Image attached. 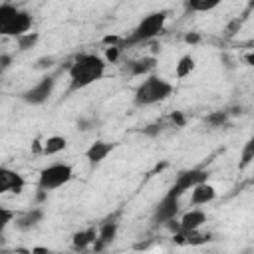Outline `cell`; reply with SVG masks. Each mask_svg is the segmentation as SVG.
<instances>
[{
  "mask_svg": "<svg viewBox=\"0 0 254 254\" xmlns=\"http://www.w3.org/2000/svg\"><path fill=\"white\" fill-rule=\"evenodd\" d=\"M107 62L95 54H77L67 69L69 73V91L83 89L105 75Z\"/></svg>",
  "mask_w": 254,
  "mask_h": 254,
  "instance_id": "obj_1",
  "label": "cell"
},
{
  "mask_svg": "<svg viewBox=\"0 0 254 254\" xmlns=\"http://www.w3.org/2000/svg\"><path fill=\"white\" fill-rule=\"evenodd\" d=\"M171 93H173V85L167 79H163L161 75L151 73V75H145V79L137 85L135 95H133V101L139 107L155 105L159 101H165Z\"/></svg>",
  "mask_w": 254,
  "mask_h": 254,
  "instance_id": "obj_2",
  "label": "cell"
},
{
  "mask_svg": "<svg viewBox=\"0 0 254 254\" xmlns=\"http://www.w3.org/2000/svg\"><path fill=\"white\" fill-rule=\"evenodd\" d=\"M32 14L26 10H20L12 4H2L0 6V34L18 38L32 28Z\"/></svg>",
  "mask_w": 254,
  "mask_h": 254,
  "instance_id": "obj_3",
  "label": "cell"
},
{
  "mask_svg": "<svg viewBox=\"0 0 254 254\" xmlns=\"http://www.w3.org/2000/svg\"><path fill=\"white\" fill-rule=\"evenodd\" d=\"M165 24H167V12H165V10L147 14V16L137 24V28L131 32V36H129L125 42H127V44L149 42V40L157 38V36L165 30Z\"/></svg>",
  "mask_w": 254,
  "mask_h": 254,
  "instance_id": "obj_4",
  "label": "cell"
},
{
  "mask_svg": "<svg viewBox=\"0 0 254 254\" xmlns=\"http://www.w3.org/2000/svg\"><path fill=\"white\" fill-rule=\"evenodd\" d=\"M73 179V169L67 163H54L46 169H42L40 179H38V187L44 190H56L64 185H67Z\"/></svg>",
  "mask_w": 254,
  "mask_h": 254,
  "instance_id": "obj_5",
  "label": "cell"
},
{
  "mask_svg": "<svg viewBox=\"0 0 254 254\" xmlns=\"http://www.w3.org/2000/svg\"><path fill=\"white\" fill-rule=\"evenodd\" d=\"M54 85H56V77L54 75H44L38 83H34L30 89H26L20 97H22V101H26L30 105H42L50 99V95L54 91Z\"/></svg>",
  "mask_w": 254,
  "mask_h": 254,
  "instance_id": "obj_6",
  "label": "cell"
},
{
  "mask_svg": "<svg viewBox=\"0 0 254 254\" xmlns=\"http://www.w3.org/2000/svg\"><path fill=\"white\" fill-rule=\"evenodd\" d=\"M208 179V171H202V169H189V171H181L173 183V187L169 189V192L181 196L185 194L187 190H190L192 187H196L198 183H204Z\"/></svg>",
  "mask_w": 254,
  "mask_h": 254,
  "instance_id": "obj_7",
  "label": "cell"
},
{
  "mask_svg": "<svg viewBox=\"0 0 254 254\" xmlns=\"http://www.w3.org/2000/svg\"><path fill=\"white\" fill-rule=\"evenodd\" d=\"M179 198L181 196L167 190V194L157 202V206L153 210V222L155 224H167L169 220H173L179 212Z\"/></svg>",
  "mask_w": 254,
  "mask_h": 254,
  "instance_id": "obj_8",
  "label": "cell"
},
{
  "mask_svg": "<svg viewBox=\"0 0 254 254\" xmlns=\"http://www.w3.org/2000/svg\"><path fill=\"white\" fill-rule=\"evenodd\" d=\"M24 187H26V181H24V177L20 173H16V171H12L8 167L0 169V192L2 194H8V192L20 194L24 190Z\"/></svg>",
  "mask_w": 254,
  "mask_h": 254,
  "instance_id": "obj_9",
  "label": "cell"
},
{
  "mask_svg": "<svg viewBox=\"0 0 254 254\" xmlns=\"http://www.w3.org/2000/svg\"><path fill=\"white\" fill-rule=\"evenodd\" d=\"M214 198H216V189H214L212 185H208L206 181H204V183H198L196 187L190 189V202H192L194 206H198V204H208V202H212Z\"/></svg>",
  "mask_w": 254,
  "mask_h": 254,
  "instance_id": "obj_10",
  "label": "cell"
},
{
  "mask_svg": "<svg viewBox=\"0 0 254 254\" xmlns=\"http://www.w3.org/2000/svg\"><path fill=\"white\" fill-rule=\"evenodd\" d=\"M115 234H117V222L113 218H107L105 222H101V226L97 230V238L93 242V248L95 250H103L109 242H113Z\"/></svg>",
  "mask_w": 254,
  "mask_h": 254,
  "instance_id": "obj_11",
  "label": "cell"
},
{
  "mask_svg": "<svg viewBox=\"0 0 254 254\" xmlns=\"http://www.w3.org/2000/svg\"><path fill=\"white\" fill-rule=\"evenodd\" d=\"M42 218H44V210L42 208H30V210L18 214L14 218V222H16V228L18 230L26 232V230H32L34 226H38L42 222Z\"/></svg>",
  "mask_w": 254,
  "mask_h": 254,
  "instance_id": "obj_12",
  "label": "cell"
},
{
  "mask_svg": "<svg viewBox=\"0 0 254 254\" xmlns=\"http://www.w3.org/2000/svg\"><path fill=\"white\" fill-rule=\"evenodd\" d=\"M113 143H107V141H95L89 145V149L85 151V159L91 163V165H99L111 151H113Z\"/></svg>",
  "mask_w": 254,
  "mask_h": 254,
  "instance_id": "obj_13",
  "label": "cell"
},
{
  "mask_svg": "<svg viewBox=\"0 0 254 254\" xmlns=\"http://www.w3.org/2000/svg\"><path fill=\"white\" fill-rule=\"evenodd\" d=\"M204 222H206V212L200 210V208H192V210H189L181 216V230L190 232V230L200 228Z\"/></svg>",
  "mask_w": 254,
  "mask_h": 254,
  "instance_id": "obj_14",
  "label": "cell"
},
{
  "mask_svg": "<svg viewBox=\"0 0 254 254\" xmlns=\"http://www.w3.org/2000/svg\"><path fill=\"white\" fill-rule=\"evenodd\" d=\"M157 67V60L153 56H147V58H141V60H135V62H129V65L125 67L131 75H151V71Z\"/></svg>",
  "mask_w": 254,
  "mask_h": 254,
  "instance_id": "obj_15",
  "label": "cell"
},
{
  "mask_svg": "<svg viewBox=\"0 0 254 254\" xmlns=\"http://www.w3.org/2000/svg\"><path fill=\"white\" fill-rule=\"evenodd\" d=\"M67 147V139L62 135H52L42 143V153L44 155H58Z\"/></svg>",
  "mask_w": 254,
  "mask_h": 254,
  "instance_id": "obj_16",
  "label": "cell"
},
{
  "mask_svg": "<svg viewBox=\"0 0 254 254\" xmlns=\"http://www.w3.org/2000/svg\"><path fill=\"white\" fill-rule=\"evenodd\" d=\"M97 238V230L91 226V228H85V230H79L73 234V248L75 250H83L87 246H91Z\"/></svg>",
  "mask_w": 254,
  "mask_h": 254,
  "instance_id": "obj_17",
  "label": "cell"
},
{
  "mask_svg": "<svg viewBox=\"0 0 254 254\" xmlns=\"http://www.w3.org/2000/svg\"><path fill=\"white\" fill-rule=\"evenodd\" d=\"M224 0H187V10L190 12H210Z\"/></svg>",
  "mask_w": 254,
  "mask_h": 254,
  "instance_id": "obj_18",
  "label": "cell"
},
{
  "mask_svg": "<svg viewBox=\"0 0 254 254\" xmlns=\"http://www.w3.org/2000/svg\"><path fill=\"white\" fill-rule=\"evenodd\" d=\"M192 69H194V58H192V56H183V58L175 64V75H177L179 79L190 75Z\"/></svg>",
  "mask_w": 254,
  "mask_h": 254,
  "instance_id": "obj_19",
  "label": "cell"
},
{
  "mask_svg": "<svg viewBox=\"0 0 254 254\" xmlns=\"http://www.w3.org/2000/svg\"><path fill=\"white\" fill-rule=\"evenodd\" d=\"M254 161V135L244 143V147H242V151H240V161H238V169L240 171H244L250 163Z\"/></svg>",
  "mask_w": 254,
  "mask_h": 254,
  "instance_id": "obj_20",
  "label": "cell"
},
{
  "mask_svg": "<svg viewBox=\"0 0 254 254\" xmlns=\"http://www.w3.org/2000/svg\"><path fill=\"white\" fill-rule=\"evenodd\" d=\"M38 40H40V34L38 32H26V34H22V36L16 38V46H18L20 52H28V50H32L38 44Z\"/></svg>",
  "mask_w": 254,
  "mask_h": 254,
  "instance_id": "obj_21",
  "label": "cell"
},
{
  "mask_svg": "<svg viewBox=\"0 0 254 254\" xmlns=\"http://www.w3.org/2000/svg\"><path fill=\"white\" fill-rule=\"evenodd\" d=\"M228 119V111H212L210 115H206V123L212 127H222Z\"/></svg>",
  "mask_w": 254,
  "mask_h": 254,
  "instance_id": "obj_22",
  "label": "cell"
},
{
  "mask_svg": "<svg viewBox=\"0 0 254 254\" xmlns=\"http://www.w3.org/2000/svg\"><path fill=\"white\" fill-rule=\"evenodd\" d=\"M14 218H16V214L12 210H8L6 206H0V230H4Z\"/></svg>",
  "mask_w": 254,
  "mask_h": 254,
  "instance_id": "obj_23",
  "label": "cell"
},
{
  "mask_svg": "<svg viewBox=\"0 0 254 254\" xmlns=\"http://www.w3.org/2000/svg\"><path fill=\"white\" fill-rule=\"evenodd\" d=\"M119 54H121V46H109L107 50H105V62H117V58H119Z\"/></svg>",
  "mask_w": 254,
  "mask_h": 254,
  "instance_id": "obj_24",
  "label": "cell"
},
{
  "mask_svg": "<svg viewBox=\"0 0 254 254\" xmlns=\"http://www.w3.org/2000/svg\"><path fill=\"white\" fill-rule=\"evenodd\" d=\"M52 65H54V58H52V56L38 58V60H36V64H34V67H36V69H48V67H52Z\"/></svg>",
  "mask_w": 254,
  "mask_h": 254,
  "instance_id": "obj_25",
  "label": "cell"
},
{
  "mask_svg": "<svg viewBox=\"0 0 254 254\" xmlns=\"http://www.w3.org/2000/svg\"><path fill=\"white\" fill-rule=\"evenodd\" d=\"M10 60H12V58H10L8 54H2V56H0V67H2V71H6V69L10 67Z\"/></svg>",
  "mask_w": 254,
  "mask_h": 254,
  "instance_id": "obj_26",
  "label": "cell"
},
{
  "mask_svg": "<svg viewBox=\"0 0 254 254\" xmlns=\"http://www.w3.org/2000/svg\"><path fill=\"white\" fill-rule=\"evenodd\" d=\"M185 42H187V44H198V42H200V36L194 34V32H190V34L185 36Z\"/></svg>",
  "mask_w": 254,
  "mask_h": 254,
  "instance_id": "obj_27",
  "label": "cell"
},
{
  "mask_svg": "<svg viewBox=\"0 0 254 254\" xmlns=\"http://www.w3.org/2000/svg\"><path fill=\"white\" fill-rule=\"evenodd\" d=\"M171 119H173V123H175L177 127H183V125H185V117H183L181 113H177V111L171 115Z\"/></svg>",
  "mask_w": 254,
  "mask_h": 254,
  "instance_id": "obj_28",
  "label": "cell"
},
{
  "mask_svg": "<svg viewBox=\"0 0 254 254\" xmlns=\"http://www.w3.org/2000/svg\"><path fill=\"white\" fill-rule=\"evenodd\" d=\"M244 62H246L248 65H254V52H248V54H244Z\"/></svg>",
  "mask_w": 254,
  "mask_h": 254,
  "instance_id": "obj_29",
  "label": "cell"
}]
</instances>
